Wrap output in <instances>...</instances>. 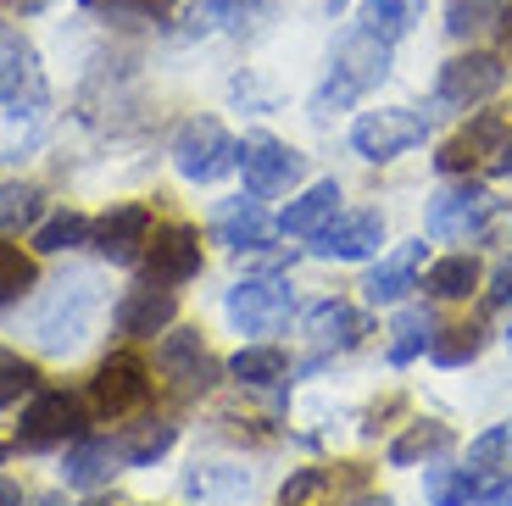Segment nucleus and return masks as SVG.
<instances>
[{
  "label": "nucleus",
  "instance_id": "obj_1",
  "mask_svg": "<svg viewBox=\"0 0 512 506\" xmlns=\"http://www.w3.org/2000/svg\"><path fill=\"white\" fill-rule=\"evenodd\" d=\"M384 73H390V39H379L373 28H351V34L340 39V51H334L323 89L312 95V117L346 112V106L362 101Z\"/></svg>",
  "mask_w": 512,
  "mask_h": 506
},
{
  "label": "nucleus",
  "instance_id": "obj_2",
  "mask_svg": "<svg viewBox=\"0 0 512 506\" xmlns=\"http://www.w3.org/2000/svg\"><path fill=\"white\" fill-rule=\"evenodd\" d=\"M468 167H485V173L507 178L512 173V101L474 112L468 128L440 151V173H468Z\"/></svg>",
  "mask_w": 512,
  "mask_h": 506
},
{
  "label": "nucleus",
  "instance_id": "obj_3",
  "mask_svg": "<svg viewBox=\"0 0 512 506\" xmlns=\"http://www.w3.org/2000/svg\"><path fill=\"white\" fill-rule=\"evenodd\" d=\"M234 151L240 145L229 140V128L218 117H190L173 140V167H179L190 184H218L223 173L234 167Z\"/></svg>",
  "mask_w": 512,
  "mask_h": 506
},
{
  "label": "nucleus",
  "instance_id": "obj_4",
  "mask_svg": "<svg viewBox=\"0 0 512 506\" xmlns=\"http://www.w3.org/2000/svg\"><path fill=\"white\" fill-rule=\"evenodd\" d=\"M234 167L245 173V195H256V201H273V195L295 190L301 184V151H290L284 140H273V134H251V140L234 151Z\"/></svg>",
  "mask_w": 512,
  "mask_h": 506
},
{
  "label": "nucleus",
  "instance_id": "obj_5",
  "mask_svg": "<svg viewBox=\"0 0 512 506\" xmlns=\"http://www.w3.org/2000/svg\"><path fill=\"white\" fill-rule=\"evenodd\" d=\"M423 134H429V123H423V112H412V106H379V112H362L357 123H351V145H357V156H368V162H396L412 145H423Z\"/></svg>",
  "mask_w": 512,
  "mask_h": 506
},
{
  "label": "nucleus",
  "instance_id": "obj_6",
  "mask_svg": "<svg viewBox=\"0 0 512 506\" xmlns=\"http://www.w3.org/2000/svg\"><path fill=\"white\" fill-rule=\"evenodd\" d=\"M223 306H229V323L240 334H273V329H284V323H290L295 290L284 279H273V273H256V279L234 284Z\"/></svg>",
  "mask_w": 512,
  "mask_h": 506
},
{
  "label": "nucleus",
  "instance_id": "obj_7",
  "mask_svg": "<svg viewBox=\"0 0 512 506\" xmlns=\"http://www.w3.org/2000/svg\"><path fill=\"white\" fill-rule=\"evenodd\" d=\"M78 434H84V401L67 390H39L23 406V423H17V445L23 451H51V445H67Z\"/></svg>",
  "mask_w": 512,
  "mask_h": 506
},
{
  "label": "nucleus",
  "instance_id": "obj_8",
  "mask_svg": "<svg viewBox=\"0 0 512 506\" xmlns=\"http://www.w3.org/2000/svg\"><path fill=\"white\" fill-rule=\"evenodd\" d=\"M0 106L12 112H39L45 106V67H39V51L28 45L23 28L0 23Z\"/></svg>",
  "mask_w": 512,
  "mask_h": 506
},
{
  "label": "nucleus",
  "instance_id": "obj_9",
  "mask_svg": "<svg viewBox=\"0 0 512 506\" xmlns=\"http://www.w3.org/2000/svg\"><path fill=\"white\" fill-rule=\"evenodd\" d=\"M490 217H496V201H490V190L479 178L446 184L435 195V206H429V234H440V240H479L490 228Z\"/></svg>",
  "mask_w": 512,
  "mask_h": 506
},
{
  "label": "nucleus",
  "instance_id": "obj_10",
  "mask_svg": "<svg viewBox=\"0 0 512 506\" xmlns=\"http://www.w3.org/2000/svg\"><path fill=\"white\" fill-rule=\"evenodd\" d=\"M145 279L151 284H190L201 273V234L190 223H162L156 234H145Z\"/></svg>",
  "mask_w": 512,
  "mask_h": 506
},
{
  "label": "nucleus",
  "instance_id": "obj_11",
  "mask_svg": "<svg viewBox=\"0 0 512 506\" xmlns=\"http://www.w3.org/2000/svg\"><path fill=\"white\" fill-rule=\"evenodd\" d=\"M90 401H95L101 418H128V412H140V406L151 401V367H145L140 356H128V351L106 356L101 373H95V384H90Z\"/></svg>",
  "mask_w": 512,
  "mask_h": 506
},
{
  "label": "nucleus",
  "instance_id": "obj_12",
  "mask_svg": "<svg viewBox=\"0 0 512 506\" xmlns=\"http://www.w3.org/2000/svg\"><path fill=\"white\" fill-rule=\"evenodd\" d=\"M507 84V62L496 51H468V56H451L435 78V95L446 106H479L490 101L496 89Z\"/></svg>",
  "mask_w": 512,
  "mask_h": 506
},
{
  "label": "nucleus",
  "instance_id": "obj_13",
  "mask_svg": "<svg viewBox=\"0 0 512 506\" xmlns=\"http://www.w3.org/2000/svg\"><path fill=\"white\" fill-rule=\"evenodd\" d=\"M156 367L173 379V390H179V395H206L212 384L223 379V367L206 356V345H201V334H195V329H167L162 345H156Z\"/></svg>",
  "mask_w": 512,
  "mask_h": 506
},
{
  "label": "nucleus",
  "instance_id": "obj_14",
  "mask_svg": "<svg viewBox=\"0 0 512 506\" xmlns=\"http://www.w3.org/2000/svg\"><path fill=\"white\" fill-rule=\"evenodd\" d=\"M56 301H51V312L39 317V345L45 351H73L78 340H84V329H90V312H95V279L90 273H78L73 284H56Z\"/></svg>",
  "mask_w": 512,
  "mask_h": 506
},
{
  "label": "nucleus",
  "instance_id": "obj_15",
  "mask_svg": "<svg viewBox=\"0 0 512 506\" xmlns=\"http://www.w3.org/2000/svg\"><path fill=\"white\" fill-rule=\"evenodd\" d=\"M384 245V217L379 212H334L329 223L312 234V251L323 262H368Z\"/></svg>",
  "mask_w": 512,
  "mask_h": 506
},
{
  "label": "nucleus",
  "instance_id": "obj_16",
  "mask_svg": "<svg viewBox=\"0 0 512 506\" xmlns=\"http://www.w3.org/2000/svg\"><path fill=\"white\" fill-rule=\"evenodd\" d=\"M173 317H179V295H173V284L145 279L140 290H128L123 301H117V334H128V340H156V334L173 329Z\"/></svg>",
  "mask_w": 512,
  "mask_h": 506
},
{
  "label": "nucleus",
  "instance_id": "obj_17",
  "mask_svg": "<svg viewBox=\"0 0 512 506\" xmlns=\"http://www.w3.org/2000/svg\"><path fill=\"white\" fill-rule=\"evenodd\" d=\"M145 234H151V212L128 201V206H112V212H106L101 223L90 228V245L106 256V262L128 267V262H140V245H145Z\"/></svg>",
  "mask_w": 512,
  "mask_h": 506
},
{
  "label": "nucleus",
  "instance_id": "obj_18",
  "mask_svg": "<svg viewBox=\"0 0 512 506\" xmlns=\"http://www.w3.org/2000/svg\"><path fill=\"white\" fill-rule=\"evenodd\" d=\"M212 234H218V245H229V251H262V245L279 234V223H273L268 212H262V201H223L218 217H212Z\"/></svg>",
  "mask_w": 512,
  "mask_h": 506
},
{
  "label": "nucleus",
  "instance_id": "obj_19",
  "mask_svg": "<svg viewBox=\"0 0 512 506\" xmlns=\"http://www.w3.org/2000/svg\"><path fill=\"white\" fill-rule=\"evenodd\" d=\"M418 267H423V240L396 245L390 256H379V262H373V273H368V284H362V295H368L373 306L401 301V295L412 290V279H418Z\"/></svg>",
  "mask_w": 512,
  "mask_h": 506
},
{
  "label": "nucleus",
  "instance_id": "obj_20",
  "mask_svg": "<svg viewBox=\"0 0 512 506\" xmlns=\"http://www.w3.org/2000/svg\"><path fill=\"white\" fill-rule=\"evenodd\" d=\"M362 334H368V317H362L357 306H346V301H323V306H312V312H307V340L318 345V356L351 351Z\"/></svg>",
  "mask_w": 512,
  "mask_h": 506
},
{
  "label": "nucleus",
  "instance_id": "obj_21",
  "mask_svg": "<svg viewBox=\"0 0 512 506\" xmlns=\"http://www.w3.org/2000/svg\"><path fill=\"white\" fill-rule=\"evenodd\" d=\"M117 462H123V456H117L112 440H84V434H78L62 456V479H67V490H101V484H112Z\"/></svg>",
  "mask_w": 512,
  "mask_h": 506
},
{
  "label": "nucleus",
  "instance_id": "obj_22",
  "mask_svg": "<svg viewBox=\"0 0 512 506\" xmlns=\"http://www.w3.org/2000/svg\"><path fill=\"white\" fill-rule=\"evenodd\" d=\"M340 212V184L334 178H318V184H307V190L295 195L290 206L279 212V234H295V240H312L329 217Z\"/></svg>",
  "mask_w": 512,
  "mask_h": 506
},
{
  "label": "nucleus",
  "instance_id": "obj_23",
  "mask_svg": "<svg viewBox=\"0 0 512 506\" xmlns=\"http://www.w3.org/2000/svg\"><path fill=\"white\" fill-rule=\"evenodd\" d=\"M173 440H179V423L167 418H140L128 423L123 440H117V456H123L128 468H151V462H162L167 451H173Z\"/></svg>",
  "mask_w": 512,
  "mask_h": 506
},
{
  "label": "nucleus",
  "instance_id": "obj_24",
  "mask_svg": "<svg viewBox=\"0 0 512 506\" xmlns=\"http://www.w3.org/2000/svg\"><path fill=\"white\" fill-rule=\"evenodd\" d=\"M479 256H468V251H457V256H440L429 273H423V290L435 295V301H468V295L479 290Z\"/></svg>",
  "mask_w": 512,
  "mask_h": 506
},
{
  "label": "nucleus",
  "instance_id": "obj_25",
  "mask_svg": "<svg viewBox=\"0 0 512 506\" xmlns=\"http://www.w3.org/2000/svg\"><path fill=\"white\" fill-rule=\"evenodd\" d=\"M429 345H435V317H429V306H401L396 323H390V362L407 367V362H418Z\"/></svg>",
  "mask_w": 512,
  "mask_h": 506
},
{
  "label": "nucleus",
  "instance_id": "obj_26",
  "mask_svg": "<svg viewBox=\"0 0 512 506\" xmlns=\"http://www.w3.org/2000/svg\"><path fill=\"white\" fill-rule=\"evenodd\" d=\"M423 17V0H362V28H373L379 39L396 45L401 34H412Z\"/></svg>",
  "mask_w": 512,
  "mask_h": 506
},
{
  "label": "nucleus",
  "instance_id": "obj_27",
  "mask_svg": "<svg viewBox=\"0 0 512 506\" xmlns=\"http://www.w3.org/2000/svg\"><path fill=\"white\" fill-rule=\"evenodd\" d=\"M229 373L240 384H256V390H262V384H279L284 373H290V356H284L279 345H245V351L229 356Z\"/></svg>",
  "mask_w": 512,
  "mask_h": 506
},
{
  "label": "nucleus",
  "instance_id": "obj_28",
  "mask_svg": "<svg viewBox=\"0 0 512 506\" xmlns=\"http://www.w3.org/2000/svg\"><path fill=\"white\" fill-rule=\"evenodd\" d=\"M90 217L84 212H56L34 228V251L39 256H62V251H78V245H90Z\"/></svg>",
  "mask_w": 512,
  "mask_h": 506
},
{
  "label": "nucleus",
  "instance_id": "obj_29",
  "mask_svg": "<svg viewBox=\"0 0 512 506\" xmlns=\"http://www.w3.org/2000/svg\"><path fill=\"white\" fill-rule=\"evenodd\" d=\"M451 451V429L446 423H412L396 445H390V468H412V462H429V456Z\"/></svg>",
  "mask_w": 512,
  "mask_h": 506
},
{
  "label": "nucleus",
  "instance_id": "obj_30",
  "mask_svg": "<svg viewBox=\"0 0 512 506\" xmlns=\"http://www.w3.org/2000/svg\"><path fill=\"white\" fill-rule=\"evenodd\" d=\"M501 17H507V6H501V0H446V34L451 39L490 34Z\"/></svg>",
  "mask_w": 512,
  "mask_h": 506
},
{
  "label": "nucleus",
  "instance_id": "obj_31",
  "mask_svg": "<svg viewBox=\"0 0 512 506\" xmlns=\"http://www.w3.org/2000/svg\"><path fill=\"white\" fill-rule=\"evenodd\" d=\"M468 473H474V479L512 473V423H496V429H485L474 445H468Z\"/></svg>",
  "mask_w": 512,
  "mask_h": 506
},
{
  "label": "nucleus",
  "instance_id": "obj_32",
  "mask_svg": "<svg viewBox=\"0 0 512 506\" xmlns=\"http://www.w3.org/2000/svg\"><path fill=\"white\" fill-rule=\"evenodd\" d=\"M423 495H429V506H468L479 495V479L468 468H429L423 473Z\"/></svg>",
  "mask_w": 512,
  "mask_h": 506
},
{
  "label": "nucleus",
  "instance_id": "obj_33",
  "mask_svg": "<svg viewBox=\"0 0 512 506\" xmlns=\"http://www.w3.org/2000/svg\"><path fill=\"white\" fill-rule=\"evenodd\" d=\"M479 351H485V329H474V323L440 329V334H435V345H429V356H435L440 367H468Z\"/></svg>",
  "mask_w": 512,
  "mask_h": 506
},
{
  "label": "nucleus",
  "instance_id": "obj_34",
  "mask_svg": "<svg viewBox=\"0 0 512 506\" xmlns=\"http://www.w3.org/2000/svg\"><path fill=\"white\" fill-rule=\"evenodd\" d=\"M39 284V273H34V256H23L17 245H6L0 240V306H12V301H23L28 290Z\"/></svg>",
  "mask_w": 512,
  "mask_h": 506
},
{
  "label": "nucleus",
  "instance_id": "obj_35",
  "mask_svg": "<svg viewBox=\"0 0 512 506\" xmlns=\"http://www.w3.org/2000/svg\"><path fill=\"white\" fill-rule=\"evenodd\" d=\"M173 0H84V12L106 17V23H162Z\"/></svg>",
  "mask_w": 512,
  "mask_h": 506
},
{
  "label": "nucleus",
  "instance_id": "obj_36",
  "mask_svg": "<svg viewBox=\"0 0 512 506\" xmlns=\"http://www.w3.org/2000/svg\"><path fill=\"white\" fill-rule=\"evenodd\" d=\"M34 217H39V190L0 178V228H23V223H34Z\"/></svg>",
  "mask_w": 512,
  "mask_h": 506
},
{
  "label": "nucleus",
  "instance_id": "obj_37",
  "mask_svg": "<svg viewBox=\"0 0 512 506\" xmlns=\"http://www.w3.org/2000/svg\"><path fill=\"white\" fill-rule=\"evenodd\" d=\"M28 390H34V367H28L17 351H0V412Z\"/></svg>",
  "mask_w": 512,
  "mask_h": 506
},
{
  "label": "nucleus",
  "instance_id": "obj_38",
  "mask_svg": "<svg viewBox=\"0 0 512 506\" xmlns=\"http://www.w3.org/2000/svg\"><path fill=\"white\" fill-rule=\"evenodd\" d=\"M251 0H201L195 6V28H229V23H245Z\"/></svg>",
  "mask_w": 512,
  "mask_h": 506
},
{
  "label": "nucleus",
  "instance_id": "obj_39",
  "mask_svg": "<svg viewBox=\"0 0 512 506\" xmlns=\"http://www.w3.org/2000/svg\"><path fill=\"white\" fill-rule=\"evenodd\" d=\"M323 484H329V473H323V468H301V473H295V479L279 490V506H301L307 495H318Z\"/></svg>",
  "mask_w": 512,
  "mask_h": 506
},
{
  "label": "nucleus",
  "instance_id": "obj_40",
  "mask_svg": "<svg viewBox=\"0 0 512 506\" xmlns=\"http://www.w3.org/2000/svg\"><path fill=\"white\" fill-rule=\"evenodd\" d=\"M479 506H512V473H490V479H479Z\"/></svg>",
  "mask_w": 512,
  "mask_h": 506
},
{
  "label": "nucleus",
  "instance_id": "obj_41",
  "mask_svg": "<svg viewBox=\"0 0 512 506\" xmlns=\"http://www.w3.org/2000/svg\"><path fill=\"white\" fill-rule=\"evenodd\" d=\"M507 301H512V262L490 279V306H507Z\"/></svg>",
  "mask_w": 512,
  "mask_h": 506
},
{
  "label": "nucleus",
  "instance_id": "obj_42",
  "mask_svg": "<svg viewBox=\"0 0 512 506\" xmlns=\"http://www.w3.org/2000/svg\"><path fill=\"white\" fill-rule=\"evenodd\" d=\"M0 506H23V490L12 479H0Z\"/></svg>",
  "mask_w": 512,
  "mask_h": 506
},
{
  "label": "nucleus",
  "instance_id": "obj_43",
  "mask_svg": "<svg viewBox=\"0 0 512 506\" xmlns=\"http://www.w3.org/2000/svg\"><path fill=\"white\" fill-rule=\"evenodd\" d=\"M357 506H396L390 495H368V501H357Z\"/></svg>",
  "mask_w": 512,
  "mask_h": 506
},
{
  "label": "nucleus",
  "instance_id": "obj_44",
  "mask_svg": "<svg viewBox=\"0 0 512 506\" xmlns=\"http://www.w3.org/2000/svg\"><path fill=\"white\" fill-rule=\"evenodd\" d=\"M346 6H351V0H329V12H346Z\"/></svg>",
  "mask_w": 512,
  "mask_h": 506
},
{
  "label": "nucleus",
  "instance_id": "obj_45",
  "mask_svg": "<svg viewBox=\"0 0 512 506\" xmlns=\"http://www.w3.org/2000/svg\"><path fill=\"white\" fill-rule=\"evenodd\" d=\"M0 6H34V0H0Z\"/></svg>",
  "mask_w": 512,
  "mask_h": 506
},
{
  "label": "nucleus",
  "instance_id": "obj_46",
  "mask_svg": "<svg viewBox=\"0 0 512 506\" xmlns=\"http://www.w3.org/2000/svg\"><path fill=\"white\" fill-rule=\"evenodd\" d=\"M39 506H62V501H56V495H45V501H39Z\"/></svg>",
  "mask_w": 512,
  "mask_h": 506
},
{
  "label": "nucleus",
  "instance_id": "obj_47",
  "mask_svg": "<svg viewBox=\"0 0 512 506\" xmlns=\"http://www.w3.org/2000/svg\"><path fill=\"white\" fill-rule=\"evenodd\" d=\"M501 23H507V39H512V17H501Z\"/></svg>",
  "mask_w": 512,
  "mask_h": 506
},
{
  "label": "nucleus",
  "instance_id": "obj_48",
  "mask_svg": "<svg viewBox=\"0 0 512 506\" xmlns=\"http://www.w3.org/2000/svg\"><path fill=\"white\" fill-rule=\"evenodd\" d=\"M507 356H512V329H507Z\"/></svg>",
  "mask_w": 512,
  "mask_h": 506
},
{
  "label": "nucleus",
  "instance_id": "obj_49",
  "mask_svg": "<svg viewBox=\"0 0 512 506\" xmlns=\"http://www.w3.org/2000/svg\"><path fill=\"white\" fill-rule=\"evenodd\" d=\"M0 462H6V445H0Z\"/></svg>",
  "mask_w": 512,
  "mask_h": 506
}]
</instances>
